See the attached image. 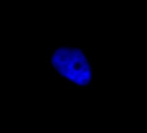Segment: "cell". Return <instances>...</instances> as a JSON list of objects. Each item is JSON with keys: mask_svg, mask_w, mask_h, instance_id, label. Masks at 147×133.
<instances>
[{"mask_svg": "<svg viewBox=\"0 0 147 133\" xmlns=\"http://www.w3.org/2000/svg\"><path fill=\"white\" fill-rule=\"evenodd\" d=\"M45 64L67 88L88 89L94 87V60L83 48L70 44L52 47L46 54Z\"/></svg>", "mask_w": 147, "mask_h": 133, "instance_id": "obj_1", "label": "cell"}]
</instances>
